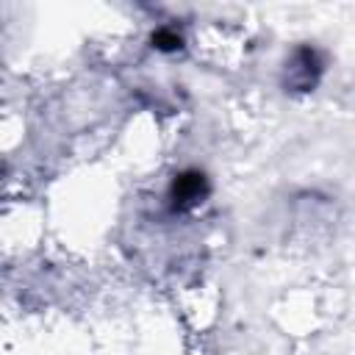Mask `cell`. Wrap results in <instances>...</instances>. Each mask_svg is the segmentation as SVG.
<instances>
[{
    "label": "cell",
    "instance_id": "1",
    "mask_svg": "<svg viewBox=\"0 0 355 355\" xmlns=\"http://www.w3.org/2000/svg\"><path fill=\"white\" fill-rule=\"evenodd\" d=\"M322 75H324V55L313 44H297L283 64L280 80H283L286 92L305 94V92H313L319 86Z\"/></svg>",
    "mask_w": 355,
    "mask_h": 355
},
{
    "label": "cell",
    "instance_id": "2",
    "mask_svg": "<svg viewBox=\"0 0 355 355\" xmlns=\"http://www.w3.org/2000/svg\"><path fill=\"white\" fill-rule=\"evenodd\" d=\"M208 194H211L208 175L200 169H183L172 178V183L166 189V202H169L172 214H186V211L197 208Z\"/></svg>",
    "mask_w": 355,
    "mask_h": 355
},
{
    "label": "cell",
    "instance_id": "3",
    "mask_svg": "<svg viewBox=\"0 0 355 355\" xmlns=\"http://www.w3.org/2000/svg\"><path fill=\"white\" fill-rule=\"evenodd\" d=\"M153 47H155L158 53H178V50L183 47V36H180L175 28L164 25V28H158V31L153 33Z\"/></svg>",
    "mask_w": 355,
    "mask_h": 355
}]
</instances>
